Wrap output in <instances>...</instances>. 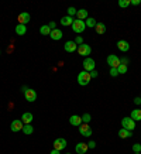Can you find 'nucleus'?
I'll return each instance as SVG.
<instances>
[{"label": "nucleus", "mask_w": 141, "mask_h": 154, "mask_svg": "<svg viewBox=\"0 0 141 154\" xmlns=\"http://www.w3.org/2000/svg\"><path fill=\"white\" fill-rule=\"evenodd\" d=\"M90 79H92V76L86 71H80L79 74H78V84L82 85V86H86L90 82Z\"/></svg>", "instance_id": "f257e3e1"}, {"label": "nucleus", "mask_w": 141, "mask_h": 154, "mask_svg": "<svg viewBox=\"0 0 141 154\" xmlns=\"http://www.w3.org/2000/svg\"><path fill=\"white\" fill-rule=\"evenodd\" d=\"M70 27H72V31H75L76 34H82L85 31V28H86V24H85V21H82V20L75 19Z\"/></svg>", "instance_id": "f03ea898"}, {"label": "nucleus", "mask_w": 141, "mask_h": 154, "mask_svg": "<svg viewBox=\"0 0 141 154\" xmlns=\"http://www.w3.org/2000/svg\"><path fill=\"white\" fill-rule=\"evenodd\" d=\"M122 126H123V129H126V130L133 131L134 129H136V122L133 120L131 117H123L122 119Z\"/></svg>", "instance_id": "7ed1b4c3"}, {"label": "nucleus", "mask_w": 141, "mask_h": 154, "mask_svg": "<svg viewBox=\"0 0 141 154\" xmlns=\"http://www.w3.org/2000/svg\"><path fill=\"white\" fill-rule=\"evenodd\" d=\"M82 65H83V71H86V72H92V71L94 69V66H96V62H94L93 58H85V61L82 62Z\"/></svg>", "instance_id": "20e7f679"}, {"label": "nucleus", "mask_w": 141, "mask_h": 154, "mask_svg": "<svg viewBox=\"0 0 141 154\" xmlns=\"http://www.w3.org/2000/svg\"><path fill=\"white\" fill-rule=\"evenodd\" d=\"M79 133L83 136V137H90L92 133H93V130H92V127L89 126V123H82L79 126Z\"/></svg>", "instance_id": "39448f33"}, {"label": "nucleus", "mask_w": 141, "mask_h": 154, "mask_svg": "<svg viewBox=\"0 0 141 154\" xmlns=\"http://www.w3.org/2000/svg\"><path fill=\"white\" fill-rule=\"evenodd\" d=\"M90 52H92V47H90L89 44H85L83 42L82 45L78 47V54L82 57H86V58H88V57L90 55Z\"/></svg>", "instance_id": "423d86ee"}, {"label": "nucleus", "mask_w": 141, "mask_h": 154, "mask_svg": "<svg viewBox=\"0 0 141 154\" xmlns=\"http://www.w3.org/2000/svg\"><path fill=\"white\" fill-rule=\"evenodd\" d=\"M24 98H26V100L27 102H35L37 100V92L34 91L33 88H28L26 92H24Z\"/></svg>", "instance_id": "0eeeda50"}, {"label": "nucleus", "mask_w": 141, "mask_h": 154, "mask_svg": "<svg viewBox=\"0 0 141 154\" xmlns=\"http://www.w3.org/2000/svg\"><path fill=\"white\" fill-rule=\"evenodd\" d=\"M66 140L64 139V137H59V139H55L54 140V149L55 150H58V151H62V150L66 147Z\"/></svg>", "instance_id": "6e6552de"}, {"label": "nucleus", "mask_w": 141, "mask_h": 154, "mask_svg": "<svg viewBox=\"0 0 141 154\" xmlns=\"http://www.w3.org/2000/svg\"><path fill=\"white\" fill-rule=\"evenodd\" d=\"M107 64L110 65V68H117L120 65V58L117 55H114V54H110L107 57Z\"/></svg>", "instance_id": "1a4fd4ad"}, {"label": "nucleus", "mask_w": 141, "mask_h": 154, "mask_svg": "<svg viewBox=\"0 0 141 154\" xmlns=\"http://www.w3.org/2000/svg\"><path fill=\"white\" fill-rule=\"evenodd\" d=\"M23 127H24V123L21 119H20V120H13L11 125H10V129H11V131H14V133H16V131H21Z\"/></svg>", "instance_id": "9d476101"}, {"label": "nucleus", "mask_w": 141, "mask_h": 154, "mask_svg": "<svg viewBox=\"0 0 141 154\" xmlns=\"http://www.w3.org/2000/svg\"><path fill=\"white\" fill-rule=\"evenodd\" d=\"M17 20H19V24H26L31 20V17H30V14L27 13V11H24V13H20L19 14V17H17Z\"/></svg>", "instance_id": "9b49d317"}, {"label": "nucleus", "mask_w": 141, "mask_h": 154, "mask_svg": "<svg viewBox=\"0 0 141 154\" xmlns=\"http://www.w3.org/2000/svg\"><path fill=\"white\" fill-rule=\"evenodd\" d=\"M89 150V147H88V143H78V144L75 146V151L78 154H86V151Z\"/></svg>", "instance_id": "f8f14e48"}, {"label": "nucleus", "mask_w": 141, "mask_h": 154, "mask_svg": "<svg viewBox=\"0 0 141 154\" xmlns=\"http://www.w3.org/2000/svg\"><path fill=\"white\" fill-rule=\"evenodd\" d=\"M64 48H65L66 52H75V51H78V45L75 44V41H66L65 45H64Z\"/></svg>", "instance_id": "ddd939ff"}, {"label": "nucleus", "mask_w": 141, "mask_h": 154, "mask_svg": "<svg viewBox=\"0 0 141 154\" xmlns=\"http://www.w3.org/2000/svg\"><path fill=\"white\" fill-rule=\"evenodd\" d=\"M62 35H64V34H62V31L59 30V28L51 30V33H50V37H51L54 41H59V40L62 38Z\"/></svg>", "instance_id": "4468645a"}, {"label": "nucleus", "mask_w": 141, "mask_h": 154, "mask_svg": "<svg viewBox=\"0 0 141 154\" xmlns=\"http://www.w3.org/2000/svg\"><path fill=\"white\" fill-rule=\"evenodd\" d=\"M117 48L122 52H127L130 50V44H128L126 40H120V41H117Z\"/></svg>", "instance_id": "2eb2a0df"}, {"label": "nucleus", "mask_w": 141, "mask_h": 154, "mask_svg": "<svg viewBox=\"0 0 141 154\" xmlns=\"http://www.w3.org/2000/svg\"><path fill=\"white\" fill-rule=\"evenodd\" d=\"M69 123L72 125V126L79 127L80 125H82V117L78 116V115H72V116L69 117Z\"/></svg>", "instance_id": "dca6fc26"}, {"label": "nucleus", "mask_w": 141, "mask_h": 154, "mask_svg": "<svg viewBox=\"0 0 141 154\" xmlns=\"http://www.w3.org/2000/svg\"><path fill=\"white\" fill-rule=\"evenodd\" d=\"M33 119H34L33 113H30V112L23 113V116H21V120H23L24 125H31V122H33Z\"/></svg>", "instance_id": "f3484780"}, {"label": "nucleus", "mask_w": 141, "mask_h": 154, "mask_svg": "<svg viewBox=\"0 0 141 154\" xmlns=\"http://www.w3.org/2000/svg\"><path fill=\"white\" fill-rule=\"evenodd\" d=\"M14 31L17 35H24V34L27 33V26H24V24H17L16 28H14Z\"/></svg>", "instance_id": "a211bd4d"}, {"label": "nucleus", "mask_w": 141, "mask_h": 154, "mask_svg": "<svg viewBox=\"0 0 141 154\" xmlns=\"http://www.w3.org/2000/svg\"><path fill=\"white\" fill-rule=\"evenodd\" d=\"M76 17H78V20H82V21H85V20L89 17V13H88V10L80 9V10H78V13H76Z\"/></svg>", "instance_id": "6ab92c4d"}, {"label": "nucleus", "mask_w": 141, "mask_h": 154, "mask_svg": "<svg viewBox=\"0 0 141 154\" xmlns=\"http://www.w3.org/2000/svg\"><path fill=\"white\" fill-rule=\"evenodd\" d=\"M133 136V131H130V130H126V129H120L118 130V137L120 139H130Z\"/></svg>", "instance_id": "aec40b11"}, {"label": "nucleus", "mask_w": 141, "mask_h": 154, "mask_svg": "<svg viewBox=\"0 0 141 154\" xmlns=\"http://www.w3.org/2000/svg\"><path fill=\"white\" fill-rule=\"evenodd\" d=\"M74 20H75V19H72V17H69V16H65V17H62V19H61V26H64V27L72 26Z\"/></svg>", "instance_id": "412c9836"}, {"label": "nucleus", "mask_w": 141, "mask_h": 154, "mask_svg": "<svg viewBox=\"0 0 141 154\" xmlns=\"http://www.w3.org/2000/svg\"><path fill=\"white\" fill-rule=\"evenodd\" d=\"M133 120H141V109H133L131 110V115H130Z\"/></svg>", "instance_id": "4be33fe9"}, {"label": "nucleus", "mask_w": 141, "mask_h": 154, "mask_svg": "<svg viewBox=\"0 0 141 154\" xmlns=\"http://www.w3.org/2000/svg\"><path fill=\"white\" fill-rule=\"evenodd\" d=\"M94 30H96V33H98V34H104V33H106V26H104V23L99 21V23L96 24Z\"/></svg>", "instance_id": "5701e85b"}, {"label": "nucleus", "mask_w": 141, "mask_h": 154, "mask_svg": "<svg viewBox=\"0 0 141 154\" xmlns=\"http://www.w3.org/2000/svg\"><path fill=\"white\" fill-rule=\"evenodd\" d=\"M85 24H86V27H90V28H93L96 27V24H98V21L93 19V17H88V19L85 20Z\"/></svg>", "instance_id": "b1692460"}, {"label": "nucleus", "mask_w": 141, "mask_h": 154, "mask_svg": "<svg viewBox=\"0 0 141 154\" xmlns=\"http://www.w3.org/2000/svg\"><path fill=\"white\" fill-rule=\"evenodd\" d=\"M24 133V134H27V136H30V134H33V131H34V127L31 126V125H24V127H23V130H21Z\"/></svg>", "instance_id": "393cba45"}, {"label": "nucleus", "mask_w": 141, "mask_h": 154, "mask_svg": "<svg viewBox=\"0 0 141 154\" xmlns=\"http://www.w3.org/2000/svg\"><path fill=\"white\" fill-rule=\"evenodd\" d=\"M40 33H41L42 35H50V33H51V28L48 27V24H44V26H41V27H40Z\"/></svg>", "instance_id": "a878e982"}, {"label": "nucleus", "mask_w": 141, "mask_h": 154, "mask_svg": "<svg viewBox=\"0 0 141 154\" xmlns=\"http://www.w3.org/2000/svg\"><path fill=\"white\" fill-rule=\"evenodd\" d=\"M117 72L118 75H123L127 72V65H123V64H120V65L117 66Z\"/></svg>", "instance_id": "bb28decb"}, {"label": "nucleus", "mask_w": 141, "mask_h": 154, "mask_svg": "<svg viewBox=\"0 0 141 154\" xmlns=\"http://www.w3.org/2000/svg\"><path fill=\"white\" fill-rule=\"evenodd\" d=\"M118 6L123 7V9H126L130 6V0H118Z\"/></svg>", "instance_id": "cd10ccee"}, {"label": "nucleus", "mask_w": 141, "mask_h": 154, "mask_svg": "<svg viewBox=\"0 0 141 154\" xmlns=\"http://www.w3.org/2000/svg\"><path fill=\"white\" fill-rule=\"evenodd\" d=\"M82 123H89L90 120H92V117H90L89 113H85V115H82Z\"/></svg>", "instance_id": "c85d7f7f"}, {"label": "nucleus", "mask_w": 141, "mask_h": 154, "mask_svg": "<svg viewBox=\"0 0 141 154\" xmlns=\"http://www.w3.org/2000/svg\"><path fill=\"white\" fill-rule=\"evenodd\" d=\"M74 41H75V44L79 47V45H82V44H83V37H82V35H76V38L74 40Z\"/></svg>", "instance_id": "c756f323"}, {"label": "nucleus", "mask_w": 141, "mask_h": 154, "mask_svg": "<svg viewBox=\"0 0 141 154\" xmlns=\"http://www.w3.org/2000/svg\"><path fill=\"white\" fill-rule=\"evenodd\" d=\"M76 13H78V10H76L75 7H68V16H69V17L76 16Z\"/></svg>", "instance_id": "7c9ffc66"}, {"label": "nucleus", "mask_w": 141, "mask_h": 154, "mask_svg": "<svg viewBox=\"0 0 141 154\" xmlns=\"http://www.w3.org/2000/svg\"><path fill=\"white\" fill-rule=\"evenodd\" d=\"M133 151H134V153H141V144L136 143V144L133 146Z\"/></svg>", "instance_id": "2f4dec72"}, {"label": "nucleus", "mask_w": 141, "mask_h": 154, "mask_svg": "<svg viewBox=\"0 0 141 154\" xmlns=\"http://www.w3.org/2000/svg\"><path fill=\"white\" fill-rule=\"evenodd\" d=\"M117 75H118L117 68H110V76H113V78H116Z\"/></svg>", "instance_id": "473e14b6"}, {"label": "nucleus", "mask_w": 141, "mask_h": 154, "mask_svg": "<svg viewBox=\"0 0 141 154\" xmlns=\"http://www.w3.org/2000/svg\"><path fill=\"white\" fill-rule=\"evenodd\" d=\"M88 147H89V149H94V147H96V141H93V140L88 141Z\"/></svg>", "instance_id": "72a5a7b5"}, {"label": "nucleus", "mask_w": 141, "mask_h": 154, "mask_svg": "<svg viewBox=\"0 0 141 154\" xmlns=\"http://www.w3.org/2000/svg\"><path fill=\"white\" fill-rule=\"evenodd\" d=\"M89 74H90V76H92V78H98V76H99V74H98V71H96V69H93L92 72H89Z\"/></svg>", "instance_id": "f704fd0d"}, {"label": "nucleus", "mask_w": 141, "mask_h": 154, "mask_svg": "<svg viewBox=\"0 0 141 154\" xmlns=\"http://www.w3.org/2000/svg\"><path fill=\"white\" fill-rule=\"evenodd\" d=\"M130 5H133V6H140L141 2H140V0H131V2H130Z\"/></svg>", "instance_id": "c9c22d12"}, {"label": "nucleus", "mask_w": 141, "mask_h": 154, "mask_svg": "<svg viewBox=\"0 0 141 154\" xmlns=\"http://www.w3.org/2000/svg\"><path fill=\"white\" fill-rule=\"evenodd\" d=\"M48 27L51 28V30H55V28H56V23H55V21H51V23L48 24Z\"/></svg>", "instance_id": "e433bc0d"}, {"label": "nucleus", "mask_w": 141, "mask_h": 154, "mask_svg": "<svg viewBox=\"0 0 141 154\" xmlns=\"http://www.w3.org/2000/svg\"><path fill=\"white\" fill-rule=\"evenodd\" d=\"M120 64H123V65H127V64H128V58H123V60H120Z\"/></svg>", "instance_id": "4c0bfd02"}, {"label": "nucleus", "mask_w": 141, "mask_h": 154, "mask_svg": "<svg viewBox=\"0 0 141 154\" xmlns=\"http://www.w3.org/2000/svg\"><path fill=\"white\" fill-rule=\"evenodd\" d=\"M134 103L140 106V105H141V98H140V96H138V98H136V99H134Z\"/></svg>", "instance_id": "58836bf2"}, {"label": "nucleus", "mask_w": 141, "mask_h": 154, "mask_svg": "<svg viewBox=\"0 0 141 154\" xmlns=\"http://www.w3.org/2000/svg\"><path fill=\"white\" fill-rule=\"evenodd\" d=\"M59 153H61V151H58V150H55V149L51 151V154H59Z\"/></svg>", "instance_id": "ea45409f"}, {"label": "nucleus", "mask_w": 141, "mask_h": 154, "mask_svg": "<svg viewBox=\"0 0 141 154\" xmlns=\"http://www.w3.org/2000/svg\"><path fill=\"white\" fill-rule=\"evenodd\" d=\"M27 89H28V86H23V88H21V92H23V94H24V92H26Z\"/></svg>", "instance_id": "a19ab883"}, {"label": "nucleus", "mask_w": 141, "mask_h": 154, "mask_svg": "<svg viewBox=\"0 0 141 154\" xmlns=\"http://www.w3.org/2000/svg\"><path fill=\"white\" fill-rule=\"evenodd\" d=\"M0 55H2V50H0Z\"/></svg>", "instance_id": "79ce46f5"}, {"label": "nucleus", "mask_w": 141, "mask_h": 154, "mask_svg": "<svg viewBox=\"0 0 141 154\" xmlns=\"http://www.w3.org/2000/svg\"><path fill=\"white\" fill-rule=\"evenodd\" d=\"M134 154H141V153H134Z\"/></svg>", "instance_id": "37998d69"}, {"label": "nucleus", "mask_w": 141, "mask_h": 154, "mask_svg": "<svg viewBox=\"0 0 141 154\" xmlns=\"http://www.w3.org/2000/svg\"><path fill=\"white\" fill-rule=\"evenodd\" d=\"M140 109H141V105H140Z\"/></svg>", "instance_id": "c03bdc74"}, {"label": "nucleus", "mask_w": 141, "mask_h": 154, "mask_svg": "<svg viewBox=\"0 0 141 154\" xmlns=\"http://www.w3.org/2000/svg\"><path fill=\"white\" fill-rule=\"evenodd\" d=\"M66 154H70V153H66Z\"/></svg>", "instance_id": "a18cd8bd"}, {"label": "nucleus", "mask_w": 141, "mask_h": 154, "mask_svg": "<svg viewBox=\"0 0 141 154\" xmlns=\"http://www.w3.org/2000/svg\"><path fill=\"white\" fill-rule=\"evenodd\" d=\"M140 98H141V95H140Z\"/></svg>", "instance_id": "49530a36"}]
</instances>
